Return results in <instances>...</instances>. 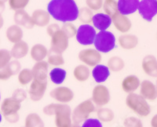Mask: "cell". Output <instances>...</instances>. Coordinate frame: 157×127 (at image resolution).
I'll return each instance as SVG.
<instances>
[{"label":"cell","mask_w":157,"mask_h":127,"mask_svg":"<svg viewBox=\"0 0 157 127\" xmlns=\"http://www.w3.org/2000/svg\"><path fill=\"white\" fill-rule=\"evenodd\" d=\"M47 12L56 20L67 23L78 19V8L74 0H51Z\"/></svg>","instance_id":"cell-1"},{"label":"cell","mask_w":157,"mask_h":127,"mask_svg":"<svg viewBox=\"0 0 157 127\" xmlns=\"http://www.w3.org/2000/svg\"><path fill=\"white\" fill-rule=\"evenodd\" d=\"M45 115H55V125L57 127H71V110L69 106L63 104H50L43 108Z\"/></svg>","instance_id":"cell-2"},{"label":"cell","mask_w":157,"mask_h":127,"mask_svg":"<svg viewBox=\"0 0 157 127\" xmlns=\"http://www.w3.org/2000/svg\"><path fill=\"white\" fill-rule=\"evenodd\" d=\"M126 104L129 108L141 117L149 115L151 108L149 104L141 95L137 93H129L126 98Z\"/></svg>","instance_id":"cell-3"},{"label":"cell","mask_w":157,"mask_h":127,"mask_svg":"<svg viewBox=\"0 0 157 127\" xmlns=\"http://www.w3.org/2000/svg\"><path fill=\"white\" fill-rule=\"evenodd\" d=\"M21 108V102L11 97L5 98L1 104V111L4 118L10 123H15L19 120L18 111Z\"/></svg>","instance_id":"cell-4"},{"label":"cell","mask_w":157,"mask_h":127,"mask_svg":"<svg viewBox=\"0 0 157 127\" xmlns=\"http://www.w3.org/2000/svg\"><path fill=\"white\" fill-rule=\"evenodd\" d=\"M94 44L99 52L108 53L116 47V37L112 32L103 30L96 34Z\"/></svg>","instance_id":"cell-5"},{"label":"cell","mask_w":157,"mask_h":127,"mask_svg":"<svg viewBox=\"0 0 157 127\" xmlns=\"http://www.w3.org/2000/svg\"><path fill=\"white\" fill-rule=\"evenodd\" d=\"M95 111V106L91 100H86L77 105L72 112L73 125L78 126L81 122L86 120L91 113Z\"/></svg>","instance_id":"cell-6"},{"label":"cell","mask_w":157,"mask_h":127,"mask_svg":"<svg viewBox=\"0 0 157 127\" xmlns=\"http://www.w3.org/2000/svg\"><path fill=\"white\" fill-rule=\"evenodd\" d=\"M96 30L93 26L90 24H82L77 29L76 40L78 43L82 45H90L94 44Z\"/></svg>","instance_id":"cell-7"},{"label":"cell","mask_w":157,"mask_h":127,"mask_svg":"<svg viewBox=\"0 0 157 127\" xmlns=\"http://www.w3.org/2000/svg\"><path fill=\"white\" fill-rule=\"evenodd\" d=\"M68 37L62 31L61 29L56 31L51 36V41H50V50L57 53L62 54L64 51L68 48Z\"/></svg>","instance_id":"cell-8"},{"label":"cell","mask_w":157,"mask_h":127,"mask_svg":"<svg viewBox=\"0 0 157 127\" xmlns=\"http://www.w3.org/2000/svg\"><path fill=\"white\" fill-rule=\"evenodd\" d=\"M137 10L143 19L151 22L157 14V0H141Z\"/></svg>","instance_id":"cell-9"},{"label":"cell","mask_w":157,"mask_h":127,"mask_svg":"<svg viewBox=\"0 0 157 127\" xmlns=\"http://www.w3.org/2000/svg\"><path fill=\"white\" fill-rule=\"evenodd\" d=\"M78 59L83 62L84 65L88 66H96L101 61V55L96 49L93 48H86L79 51L78 53Z\"/></svg>","instance_id":"cell-10"},{"label":"cell","mask_w":157,"mask_h":127,"mask_svg":"<svg viewBox=\"0 0 157 127\" xmlns=\"http://www.w3.org/2000/svg\"><path fill=\"white\" fill-rule=\"evenodd\" d=\"M111 96L107 86L104 85H97L92 92V100L94 104L101 107L110 101Z\"/></svg>","instance_id":"cell-11"},{"label":"cell","mask_w":157,"mask_h":127,"mask_svg":"<svg viewBox=\"0 0 157 127\" xmlns=\"http://www.w3.org/2000/svg\"><path fill=\"white\" fill-rule=\"evenodd\" d=\"M48 82L47 80L33 79L29 86V93L31 100L33 101H39L43 97L45 92L47 89Z\"/></svg>","instance_id":"cell-12"},{"label":"cell","mask_w":157,"mask_h":127,"mask_svg":"<svg viewBox=\"0 0 157 127\" xmlns=\"http://www.w3.org/2000/svg\"><path fill=\"white\" fill-rule=\"evenodd\" d=\"M50 97L61 103H68L74 98L73 91L67 86H58L50 91Z\"/></svg>","instance_id":"cell-13"},{"label":"cell","mask_w":157,"mask_h":127,"mask_svg":"<svg viewBox=\"0 0 157 127\" xmlns=\"http://www.w3.org/2000/svg\"><path fill=\"white\" fill-rule=\"evenodd\" d=\"M111 19H112V23H113L116 30L121 33H127L131 29L132 26L131 21L125 15L117 12L114 16H112Z\"/></svg>","instance_id":"cell-14"},{"label":"cell","mask_w":157,"mask_h":127,"mask_svg":"<svg viewBox=\"0 0 157 127\" xmlns=\"http://www.w3.org/2000/svg\"><path fill=\"white\" fill-rule=\"evenodd\" d=\"M141 67L146 75L157 77V59L154 55H145L142 60Z\"/></svg>","instance_id":"cell-15"},{"label":"cell","mask_w":157,"mask_h":127,"mask_svg":"<svg viewBox=\"0 0 157 127\" xmlns=\"http://www.w3.org/2000/svg\"><path fill=\"white\" fill-rule=\"evenodd\" d=\"M140 93L145 100L154 101L157 97V87L152 82L149 80H143L140 84Z\"/></svg>","instance_id":"cell-16"},{"label":"cell","mask_w":157,"mask_h":127,"mask_svg":"<svg viewBox=\"0 0 157 127\" xmlns=\"http://www.w3.org/2000/svg\"><path fill=\"white\" fill-rule=\"evenodd\" d=\"M13 20L18 26H23L27 29H32L35 26L32 21V16H29L25 9H20L15 11L13 15Z\"/></svg>","instance_id":"cell-17"},{"label":"cell","mask_w":157,"mask_h":127,"mask_svg":"<svg viewBox=\"0 0 157 127\" xmlns=\"http://www.w3.org/2000/svg\"><path fill=\"white\" fill-rule=\"evenodd\" d=\"M139 0H118V10L123 15L131 14L137 10Z\"/></svg>","instance_id":"cell-18"},{"label":"cell","mask_w":157,"mask_h":127,"mask_svg":"<svg viewBox=\"0 0 157 127\" xmlns=\"http://www.w3.org/2000/svg\"><path fill=\"white\" fill-rule=\"evenodd\" d=\"M49 64L46 61H40L37 62L32 69H31L33 76V79L38 80H47V75H48Z\"/></svg>","instance_id":"cell-19"},{"label":"cell","mask_w":157,"mask_h":127,"mask_svg":"<svg viewBox=\"0 0 157 127\" xmlns=\"http://www.w3.org/2000/svg\"><path fill=\"white\" fill-rule=\"evenodd\" d=\"M141 84L139 78L135 75H129L123 79L121 83L122 89L127 93H134Z\"/></svg>","instance_id":"cell-20"},{"label":"cell","mask_w":157,"mask_h":127,"mask_svg":"<svg viewBox=\"0 0 157 127\" xmlns=\"http://www.w3.org/2000/svg\"><path fill=\"white\" fill-rule=\"evenodd\" d=\"M32 21L35 25L40 27L47 26L50 23V15L47 11L43 9H36L32 14Z\"/></svg>","instance_id":"cell-21"},{"label":"cell","mask_w":157,"mask_h":127,"mask_svg":"<svg viewBox=\"0 0 157 127\" xmlns=\"http://www.w3.org/2000/svg\"><path fill=\"white\" fill-rule=\"evenodd\" d=\"M92 22L94 23V26L97 29H98L100 31H103V30H107L112 24V19L105 13L100 12V13L94 15L92 18Z\"/></svg>","instance_id":"cell-22"},{"label":"cell","mask_w":157,"mask_h":127,"mask_svg":"<svg viewBox=\"0 0 157 127\" xmlns=\"http://www.w3.org/2000/svg\"><path fill=\"white\" fill-rule=\"evenodd\" d=\"M29 44L24 41H21L17 43H15L11 48L10 54L12 58L15 59H20L29 54Z\"/></svg>","instance_id":"cell-23"},{"label":"cell","mask_w":157,"mask_h":127,"mask_svg":"<svg viewBox=\"0 0 157 127\" xmlns=\"http://www.w3.org/2000/svg\"><path fill=\"white\" fill-rule=\"evenodd\" d=\"M92 76L97 83H103L110 76V70L106 65L98 64L92 70Z\"/></svg>","instance_id":"cell-24"},{"label":"cell","mask_w":157,"mask_h":127,"mask_svg":"<svg viewBox=\"0 0 157 127\" xmlns=\"http://www.w3.org/2000/svg\"><path fill=\"white\" fill-rule=\"evenodd\" d=\"M6 35L7 37L8 41L11 43H17L22 41L23 38V30L21 27L17 24L11 25L6 29Z\"/></svg>","instance_id":"cell-25"},{"label":"cell","mask_w":157,"mask_h":127,"mask_svg":"<svg viewBox=\"0 0 157 127\" xmlns=\"http://www.w3.org/2000/svg\"><path fill=\"white\" fill-rule=\"evenodd\" d=\"M120 47L123 49H133L138 44V38L134 34H123L118 39Z\"/></svg>","instance_id":"cell-26"},{"label":"cell","mask_w":157,"mask_h":127,"mask_svg":"<svg viewBox=\"0 0 157 127\" xmlns=\"http://www.w3.org/2000/svg\"><path fill=\"white\" fill-rule=\"evenodd\" d=\"M30 55L34 61L40 62L43 61L48 55V50L47 47L42 44H36L32 46L30 51Z\"/></svg>","instance_id":"cell-27"},{"label":"cell","mask_w":157,"mask_h":127,"mask_svg":"<svg viewBox=\"0 0 157 127\" xmlns=\"http://www.w3.org/2000/svg\"><path fill=\"white\" fill-rule=\"evenodd\" d=\"M73 76L76 80L79 82H85L90 76V71L86 65H78L73 70Z\"/></svg>","instance_id":"cell-28"},{"label":"cell","mask_w":157,"mask_h":127,"mask_svg":"<svg viewBox=\"0 0 157 127\" xmlns=\"http://www.w3.org/2000/svg\"><path fill=\"white\" fill-rule=\"evenodd\" d=\"M125 66V62L123 58L119 56H113L111 57L108 61L107 67L110 71H113L114 72H120L123 70Z\"/></svg>","instance_id":"cell-29"},{"label":"cell","mask_w":157,"mask_h":127,"mask_svg":"<svg viewBox=\"0 0 157 127\" xmlns=\"http://www.w3.org/2000/svg\"><path fill=\"white\" fill-rule=\"evenodd\" d=\"M67 72L61 68H54L50 72L51 81L55 84H61L66 78Z\"/></svg>","instance_id":"cell-30"},{"label":"cell","mask_w":157,"mask_h":127,"mask_svg":"<svg viewBox=\"0 0 157 127\" xmlns=\"http://www.w3.org/2000/svg\"><path fill=\"white\" fill-rule=\"evenodd\" d=\"M47 63L54 66H60L64 64V58L61 53H57L50 50L48 51V55H47Z\"/></svg>","instance_id":"cell-31"},{"label":"cell","mask_w":157,"mask_h":127,"mask_svg":"<svg viewBox=\"0 0 157 127\" xmlns=\"http://www.w3.org/2000/svg\"><path fill=\"white\" fill-rule=\"evenodd\" d=\"M25 127H44V122L36 113H31L26 117Z\"/></svg>","instance_id":"cell-32"},{"label":"cell","mask_w":157,"mask_h":127,"mask_svg":"<svg viewBox=\"0 0 157 127\" xmlns=\"http://www.w3.org/2000/svg\"><path fill=\"white\" fill-rule=\"evenodd\" d=\"M102 7H103V9L105 12V14L110 16V17H112L116 13L119 12V10H118V3L116 0H105Z\"/></svg>","instance_id":"cell-33"},{"label":"cell","mask_w":157,"mask_h":127,"mask_svg":"<svg viewBox=\"0 0 157 127\" xmlns=\"http://www.w3.org/2000/svg\"><path fill=\"white\" fill-rule=\"evenodd\" d=\"M32 80H33V76H32L31 69L25 68V69H21L18 73V81L20 84H21L22 86L29 84Z\"/></svg>","instance_id":"cell-34"},{"label":"cell","mask_w":157,"mask_h":127,"mask_svg":"<svg viewBox=\"0 0 157 127\" xmlns=\"http://www.w3.org/2000/svg\"><path fill=\"white\" fill-rule=\"evenodd\" d=\"M93 12L88 7H82L78 9V18L80 19V21L84 23V24H88L92 21L93 18Z\"/></svg>","instance_id":"cell-35"},{"label":"cell","mask_w":157,"mask_h":127,"mask_svg":"<svg viewBox=\"0 0 157 127\" xmlns=\"http://www.w3.org/2000/svg\"><path fill=\"white\" fill-rule=\"evenodd\" d=\"M98 116L99 120L103 122H111L114 118V113L109 108H100L98 111Z\"/></svg>","instance_id":"cell-36"},{"label":"cell","mask_w":157,"mask_h":127,"mask_svg":"<svg viewBox=\"0 0 157 127\" xmlns=\"http://www.w3.org/2000/svg\"><path fill=\"white\" fill-rule=\"evenodd\" d=\"M61 30H62V31L64 32V34H66L67 37H68V38L73 37L76 35V26H75L73 23H71V22L64 23V24H63L62 27H61Z\"/></svg>","instance_id":"cell-37"},{"label":"cell","mask_w":157,"mask_h":127,"mask_svg":"<svg viewBox=\"0 0 157 127\" xmlns=\"http://www.w3.org/2000/svg\"><path fill=\"white\" fill-rule=\"evenodd\" d=\"M8 2L10 9L17 11L25 9L29 5L30 0H8Z\"/></svg>","instance_id":"cell-38"},{"label":"cell","mask_w":157,"mask_h":127,"mask_svg":"<svg viewBox=\"0 0 157 127\" xmlns=\"http://www.w3.org/2000/svg\"><path fill=\"white\" fill-rule=\"evenodd\" d=\"M10 51L7 49H0V69L6 67L11 61Z\"/></svg>","instance_id":"cell-39"},{"label":"cell","mask_w":157,"mask_h":127,"mask_svg":"<svg viewBox=\"0 0 157 127\" xmlns=\"http://www.w3.org/2000/svg\"><path fill=\"white\" fill-rule=\"evenodd\" d=\"M124 126L125 127H143L141 120L134 117H129L124 120Z\"/></svg>","instance_id":"cell-40"},{"label":"cell","mask_w":157,"mask_h":127,"mask_svg":"<svg viewBox=\"0 0 157 127\" xmlns=\"http://www.w3.org/2000/svg\"><path fill=\"white\" fill-rule=\"evenodd\" d=\"M86 3L90 9L96 11L99 10L102 7L104 0H86Z\"/></svg>","instance_id":"cell-41"},{"label":"cell","mask_w":157,"mask_h":127,"mask_svg":"<svg viewBox=\"0 0 157 127\" xmlns=\"http://www.w3.org/2000/svg\"><path fill=\"white\" fill-rule=\"evenodd\" d=\"M12 97L13 98L16 99L17 101H18L19 102L21 103L22 101H25V99H26V97H27V93H26L25 90H23V89L18 88L13 91Z\"/></svg>","instance_id":"cell-42"},{"label":"cell","mask_w":157,"mask_h":127,"mask_svg":"<svg viewBox=\"0 0 157 127\" xmlns=\"http://www.w3.org/2000/svg\"><path fill=\"white\" fill-rule=\"evenodd\" d=\"M80 127H103V125L98 118H87Z\"/></svg>","instance_id":"cell-43"},{"label":"cell","mask_w":157,"mask_h":127,"mask_svg":"<svg viewBox=\"0 0 157 127\" xmlns=\"http://www.w3.org/2000/svg\"><path fill=\"white\" fill-rule=\"evenodd\" d=\"M9 66L10 68V70L12 72L13 76L18 74L19 72L21 70V65L17 59L11 60L9 63Z\"/></svg>","instance_id":"cell-44"},{"label":"cell","mask_w":157,"mask_h":127,"mask_svg":"<svg viewBox=\"0 0 157 127\" xmlns=\"http://www.w3.org/2000/svg\"><path fill=\"white\" fill-rule=\"evenodd\" d=\"M58 30H60V26H59L58 24H57V23H51V24L47 26V34H48V35L50 36V37H51V36Z\"/></svg>","instance_id":"cell-45"},{"label":"cell","mask_w":157,"mask_h":127,"mask_svg":"<svg viewBox=\"0 0 157 127\" xmlns=\"http://www.w3.org/2000/svg\"><path fill=\"white\" fill-rule=\"evenodd\" d=\"M151 125L152 127H157V115L152 118V121H151Z\"/></svg>","instance_id":"cell-46"},{"label":"cell","mask_w":157,"mask_h":127,"mask_svg":"<svg viewBox=\"0 0 157 127\" xmlns=\"http://www.w3.org/2000/svg\"><path fill=\"white\" fill-rule=\"evenodd\" d=\"M4 25V19L3 17H2V14L0 13V30L2 29V27Z\"/></svg>","instance_id":"cell-47"},{"label":"cell","mask_w":157,"mask_h":127,"mask_svg":"<svg viewBox=\"0 0 157 127\" xmlns=\"http://www.w3.org/2000/svg\"><path fill=\"white\" fill-rule=\"evenodd\" d=\"M4 9H5V3L0 2V13L2 12H3Z\"/></svg>","instance_id":"cell-48"},{"label":"cell","mask_w":157,"mask_h":127,"mask_svg":"<svg viewBox=\"0 0 157 127\" xmlns=\"http://www.w3.org/2000/svg\"><path fill=\"white\" fill-rule=\"evenodd\" d=\"M8 0H0V2H2V3H5L6 2H7Z\"/></svg>","instance_id":"cell-49"},{"label":"cell","mask_w":157,"mask_h":127,"mask_svg":"<svg viewBox=\"0 0 157 127\" xmlns=\"http://www.w3.org/2000/svg\"><path fill=\"white\" fill-rule=\"evenodd\" d=\"M2 115H1V113H0V122H2Z\"/></svg>","instance_id":"cell-50"},{"label":"cell","mask_w":157,"mask_h":127,"mask_svg":"<svg viewBox=\"0 0 157 127\" xmlns=\"http://www.w3.org/2000/svg\"><path fill=\"white\" fill-rule=\"evenodd\" d=\"M71 127H78V126H76V125H72Z\"/></svg>","instance_id":"cell-51"},{"label":"cell","mask_w":157,"mask_h":127,"mask_svg":"<svg viewBox=\"0 0 157 127\" xmlns=\"http://www.w3.org/2000/svg\"><path fill=\"white\" fill-rule=\"evenodd\" d=\"M0 101H1V93H0Z\"/></svg>","instance_id":"cell-52"},{"label":"cell","mask_w":157,"mask_h":127,"mask_svg":"<svg viewBox=\"0 0 157 127\" xmlns=\"http://www.w3.org/2000/svg\"><path fill=\"white\" fill-rule=\"evenodd\" d=\"M155 86H156V87H157V79H156V85H155Z\"/></svg>","instance_id":"cell-53"}]
</instances>
